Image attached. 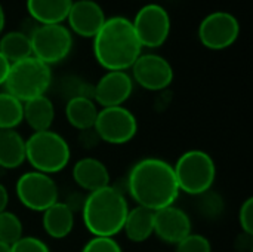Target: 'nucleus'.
Listing matches in <instances>:
<instances>
[{
	"mask_svg": "<svg viewBox=\"0 0 253 252\" xmlns=\"http://www.w3.org/2000/svg\"><path fill=\"white\" fill-rule=\"evenodd\" d=\"M191 227L190 215L175 205L154 211V235L168 245L179 244L193 233Z\"/></svg>",
	"mask_w": 253,
	"mask_h": 252,
	"instance_id": "4468645a",
	"label": "nucleus"
},
{
	"mask_svg": "<svg viewBox=\"0 0 253 252\" xmlns=\"http://www.w3.org/2000/svg\"><path fill=\"white\" fill-rule=\"evenodd\" d=\"M93 131L99 141L113 146H123L136 137L138 119L123 105L99 108L93 123Z\"/></svg>",
	"mask_w": 253,
	"mask_h": 252,
	"instance_id": "6e6552de",
	"label": "nucleus"
},
{
	"mask_svg": "<svg viewBox=\"0 0 253 252\" xmlns=\"http://www.w3.org/2000/svg\"><path fill=\"white\" fill-rule=\"evenodd\" d=\"M79 143H80V146L83 149L90 150V149H95L99 144V138H98V135L95 134V131L92 128V129L80 131V134H79Z\"/></svg>",
	"mask_w": 253,
	"mask_h": 252,
	"instance_id": "2f4dec72",
	"label": "nucleus"
},
{
	"mask_svg": "<svg viewBox=\"0 0 253 252\" xmlns=\"http://www.w3.org/2000/svg\"><path fill=\"white\" fill-rule=\"evenodd\" d=\"M71 159V149L67 140L58 132L47 129L33 132L25 140V160L33 171L58 174L67 168Z\"/></svg>",
	"mask_w": 253,
	"mask_h": 252,
	"instance_id": "20e7f679",
	"label": "nucleus"
},
{
	"mask_svg": "<svg viewBox=\"0 0 253 252\" xmlns=\"http://www.w3.org/2000/svg\"><path fill=\"white\" fill-rule=\"evenodd\" d=\"M197 211L203 218L216 221L225 212V201L219 192L211 189L197 196Z\"/></svg>",
	"mask_w": 253,
	"mask_h": 252,
	"instance_id": "393cba45",
	"label": "nucleus"
},
{
	"mask_svg": "<svg viewBox=\"0 0 253 252\" xmlns=\"http://www.w3.org/2000/svg\"><path fill=\"white\" fill-rule=\"evenodd\" d=\"M30 40L33 56L49 67L64 61L73 49V34L62 24L37 25Z\"/></svg>",
	"mask_w": 253,
	"mask_h": 252,
	"instance_id": "0eeeda50",
	"label": "nucleus"
},
{
	"mask_svg": "<svg viewBox=\"0 0 253 252\" xmlns=\"http://www.w3.org/2000/svg\"><path fill=\"white\" fill-rule=\"evenodd\" d=\"M122 232L133 244L147 242L154 235V211L138 205L129 209Z\"/></svg>",
	"mask_w": 253,
	"mask_h": 252,
	"instance_id": "aec40b11",
	"label": "nucleus"
},
{
	"mask_svg": "<svg viewBox=\"0 0 253 252\" xmlns=\"http://www.w3.org/2000/svg\"><path fill=\"white\" fill-rule=\"evenodd\" d=\"M19 203L34 212H44L59 201V189L50 175L28 171L22 174L15 184Z\"/></svg>",
	"mask_w": 253,
	"mask_h": 252,
	"instance_id": "1a4fd4ad",
	"label": "nucleus"
},
{
	"mask_svg": "<svg viewBox=\"0 0 253 252\" xmlns=\"http://www.w3.org/2000/svg\"><path fill=\"white\" fill-rule=\"evenodd\" d=\"M52 85V70L33 55L10 64L4 88L21 102L46 95Z\"/></svg>",
	"mask_w": 253,
	"mask_h": 252,
	"instance_id": "39448f33",
	"label": "nucleus"
},
{
	"mask_svg": "<svg viewBox=\"0 0 253 252\" xmlns=\"http://www.w3.org/2000/svg\"><path fill=\"white\" fill-rule=\"evenodd\" d=\"M234 247H236L237 252H253V236L242 232L237 236Z\"/></svg>",
	"mask_w": 253,
	"mask_h": 252,
	"instance_id": "72a5a7b5",
	"label": "nucleus"
},
{
	"mask_svg": "<svg viewBox=\"0 0 253 252\" xmlns=\"http://www.w3.org/2000/svg\"><path fill=\"white\" fill-rule=\"evenodd\" d=\"M42 226L52 239H65L74 229V212L61 201L42 212Z\"/></svg>",
	"mask_w": 253,
	"mask_h": 252,
	"instance_id": "a211bd4d",
	"label": "nucleus"
},
{
	"mask_svg": "<svg viewBox=\"0 0 253 252\" xmlns=\"http://www.w3.org/2000/svg\"><path fill=\"white\" fill-rule=\"evenodd\" d=\"M129 209L123 190L110 184L87 193L80 214L86 230L92 236L114 238L123 230Z\"/></svg>",
	"mask_w": 253,
	"mask_h": 252,
	"instance_id": "7ed1b4c3",
	"label": "nucleus"
},
{
	"mask_svg": "<svg viewBox=\"0 0 253 252\" xmlns=\"http://www.w3.org/2000/svg\"><path fill=\"white\" fill-rule=\"evenodd\" d=\"M9 205V192L7 189L0 183V212L6 211Z\"/></svg>",
	"mask_w": 253,
	"mask_h": 252,
	"instance_id": "c9c22d12",
	"label": "nucleus"
},
{
	"mask_svg": "<svg viewBox=\"0 0 253 252\" xmlns=\"http://www.w3.org/2000/svg\"><path fill=\"white\" fill-rule=\"evenodd\" d=\"M22 122V102L9 92H0V131L15 129Z\"/></svg>",
	"mask_w": 253,
	"mask_h": 252,
	"instance_id": "b1692460",
	"label": "nucleus"
},
{
	"mask_svg": "<svg viewBox=\"0 0 253 252\" xmlns=\"http://www.w3.org/2000/svg\"><path fill=\"white\" fill-rule=\"evenodd\" d=\"M4 24H6V15H4V9H3V6L0 3V34L4 30Z\"/></svg>",
	"mask_w": 253,
	"mask_h": 252,
	"instance_id": "e433bc0d",
	"label": "nucleus"
},
{
	"mask_svg": "<svg viewBox=\"0 0 253 252\" xmlns=\"http://www.w3.org/2000/svg\"><path fill=\"white\" fill-rule=\"evenodd\" d=\"M132 25L142 48H160L170 34L169 12L157 3L142 6L136 12Z\"/></svg>",
	"mask_w": 253,
	"mask_h": 252,
	"instance_id": "9d476101",
	"label": "nucleus"
},
{
	"mask_svg": "<svg viewBox=\"0 0 253 252\" xmlns=\"http://www.w3.org/2000/svg\"><path fill=\"white\" fill-rule=\"evenodd\" d=\"M105 13L95 0H73L67 21L70 31L80 37H95L105 22Z\"/></svg>",
	"mask_w": 253,
	"mask_h": 252,
	"instance_id": "2eb2a0df",
	"label": "nucleus"
},
{
	"mask_svg": "<svg viewBox=\"0 0 253 252\" xmlns=\"http://www.w3.org/2000/svg\"><path fill=\"white\" fill-rule=\"evenodd\" d=\"M73 0H27V10L33 21L43 24H62L70 12Z\"/></svg>",
	"mask_w": 253,
	"mask_h": 252,
	"instance_id": "6ab92c4d",
	"label": "nucleus"
},
{
	"mask_svg": "<svg viewBox=\"0 0 253 252\" xmlns=\"http://www.w3.org/2000/svg\"><path fill=\"white\" fill-rule=\"evenodd\" d=\"M22 233L24 227L18 215L7 209L0 212V242L10 247L24 236Z\"/></svg>",
	"mask_w": 253,
	"mask_h": 252,
	"instance_id": "bb28decb",
	"label": "nucleus"
},
{
	"mask_svg": "<svg viewBox=\"0 0 253 252\" xmlns=\"http://www.w3.org/2000/svg\"><path fill=\"white\" fill-rule=\"evenodd\" d=\"M82 252H123V250L114 238L92 236L82 248Z\"/></svg>",
	"mask_w": 253,
	"mask_h": 252,
	"instance_id": "c85d7f7f",
	"label": "nucleus"
},
{
	"mask_svg": "<svg viewBox=\"0 0 253 252\" xmlns=\"http://www.w3.org/2000/svg\"><path fill=\"white\" fill-rule=\"evenodd\" d=\"M240 34L239 19L224 10L212 12L199 25L200 43L212 50H222L236 43Z\"/></svg>",
	"mask_w": 253,
	"mask_h": 252,
	"instance_id": "9b49d317",
	"label": "nucleus"
},
{
	"mask_svg": "<svg viewBox=\"0 0 253 252\" xmlns=\"http://www.w3.org/2000/svg\"><path fill=\"white\" fill-rule=\"evenodd\" d=\"M133 92V80L126 71H107L93 85V101L101 108L123 105Z\"/></svg>",
	"mask_w": 253,
	"mask_h": 252,
	"instance_id": "ddd939ff",
	"label": "nucleus"
},
{
	"mask_svg": "<svg viewBox=\"0 0 253 252\" xmlns=\"http://www.w3.org/2000/svg\"><path fill=\"white\" fill-rule=\"evenodd\" d=\"M74 183L84 192L90 193L110 186V172L104 162L95 157L79 159L71 171Z\"/></svg>",
	"mask_w": 253,
	"mask_h": 252,
	"instance_id": "dca6fc26",
	"label": "nucleus"
},
{
	"mask_svg": "<svg viewBox=\"0 0 253 252\" xmlns=\"http://www.w3.org/2000/svg\"><path fill=\"white\" fill-rule=\"evenodd\" d=\"M22 120L33 129V132L47 131L55 120V105L46 95L22 102Z\"/></svg>",
	"mask_w": 253,
	"mask_h": 252,
	"instance_id": "f3484780",
	"label": "nucleus"
},
{
	"mask_svg": "<svg viewBox=\"0 0 253 252\" xmlns=\"http://www.w3.org/2000/svg\"><path fill=\"white\" fill-rule=\"evenodd\" d=\"M10 252H50L46 242L36 236H22L13 245H10Z\"/></svg>",
	"mask_w": 253,
	"mask_h": 252,
	"instance_id": "c756f323",
	"label": "nucleus"
},
{
	"mask_svg": "<svg viewBox=\"0 0 253 252\" xmlns=\"http://www.w3.org/2000/svg\"><path fill=\"white\" fill-rule=\"evenodd\" d=\"M0 53L10 64L21 61L24 58H28L33 55L31 40L25 33H22L19 30L9 31L4 36H1V39H0Z\"/></svg>",
	"mask_w": 253,
	"mask_h": 252,
	"instance_id": "5701e85b",
	"label": "nucleus"
},
{
	"mask_svg": "<svg viewBox=\"0 0 253 252\" xmlns=\"http://www.w3.org/2000/svg\"><path fill=\"white\" fill-rule=\"evenodd\" d=\"M239 224L242 232L253 236V199L248 198L239 209Z\"/></svg>",
	"mask_w": 253,
	"mask_h": 252,
	"instance_id": "7c9ffc66",
	"label": "nucleus"
},
{
	"mask_svg": "<svg viewBox=\"0 0 253 252\" xmlns=\"http://www.w3.org/2000/svg\"><path fill=\"white\" fill-rule=\"evenodd\" d=\"M130 70L132 80L147 91L163 92L173 82V68L170 62L157 53H141Z\"/></svg>",
	"mask_w": 253,
	"mask_h": 252,
	"instance_id": "f8f14e48",
	"label": "nucleus"
},
{
	"mask_svg": "<svg viewBox=\"0 0 253 252\" xmlns=\"http://www.w3.org/2000/svg\"><path fill=\"white\" fill-rule=\"evenodd\" d=\"M25 162V140L15 129L0 131V169H16Z\"/></svg>",
	"mask_w": 253,
	"mask_h": 252,
	"instance_id": "412c9836",
	"label": "nucleus"
},
{
	"mask_svg": "<svg viewBox=\"0 0 253 252\" xmlns=\"http://www.w3.org/2000/svg\"><path fill=\"white\" fill-rule=\"evenodd\" d=\"M173 172L179 192L196 198L211 190L216 180L215 160L203 150L182 153L173 165Z\"/></svg>",
	"mask_w": 253,
	"mask_h": 252,
	"instance_id": "423d86ee",
	"label": "nucleus"
},
{
	"mask_svg": "<svg viewBox=\"0 0 253 252\" xmlns=\"http://www.w3.org/2000/svg\"><path fill=\"white\" fill-rule=\"evenodd\" d=\"M175 252H212V245L209 239L199 233H190L185 239L175 245Z\"/></svg>",
	"mask_w": 253,
	"mask_h": 252,
	"instance_id": "cd10ccee",
	"label": "nucleus"
},
{
	"mask_svg": "<svg viewBox=\"0 0 253 252\" xmlns=\"http://www.w3.org/2000/svg\"><path fill=\"white\" fill-rule=\"evenodd\" d=\"M9 68H10V62L0 53V86L4 85L7 73H9Z\"/></svg>",
	"mask_w": 253,
	"mask_h": 252,
	"instance_id": "f704fd0d",
	"label": "nucleus"
},
{
	"mask_svg": "<svg viewBox=\"0 0 253 252\" xmlns=\"http://www.w3.org/2000/svg\"><path fill=\"white\" fill-rule=\"evenodd\" d=\"M59 94L62 98H65L67 101L71 98H89L93 100V85L83 80L79 76H65L61 79L59 82Z\"/></svg>",
	"mask_w": 253,
	"mask_h": 252,
	"instance_id": "a878e982",
	"label": "nucleus"
},
{
	"mask_svg": "<svg viewBox=\"0 0 253 252\" xmlns=\"http://www.w3.org/2000/svg\"><path fill=\"white\" fill-rule=\"evenodd\" d=\"M84 199H86V195H82V193H79V192H73V193H70V195L65 198V201H62V202L76 214V212H80V211H82L83 203H84Z\"/></svg>",
	"mask_w": 253,
	"mask_h": 252,
	"instance_id": "473e14b6",
	"label": "nucleus"
},
{
	"mask_svg": "<svg viewBox=\"0 0 253 252\" xmlns=\"http://www.w3.org/2000/svg\"><path fill=\"white\" fill-rule=\"evenodd\" d=\"M0 252H10V247L3 244V242H0Z\"/></svg>",
	"mask_w": 253,
	"mask_h": 252,
	"instance_id": "4c0bfd02",
	"label": "nucleus"
},
{
	"mask_svg": "<svg viewBox=\"0 0 253 252\" xmlns=\"http://www.w3.org/2000/svg\"><path fill=\"white\" fill-rule=\"evenodd\" d=\"M98 110L99 108L93 100L77 97V98H71L67 101L65 117H67V122L80 132V131L93 128Z\"/></svg>",
	"mask_w": 253,
	"mask_h": 252,
	"instance_id": "4be33fe9",
	"label": "nucleus"
},
{
	"mask_svg": "<svg viewBox=\"0 0 253 252\" xmlns=\"http://www.w3.org/2000/svg\"><path fill=\"white\" fill-rule=\"evenodd\" d=\"M142 53L132 21L125 16L107 18L93 37V55L107 71H126Z\"/></svg>",
	"mask_w": 253,
	"mask_h": 252,
	"instance_id": "f03ea898",
	"label": "nucleus"
},
{
	"mask_svg": "<svg viewBox=\"0 0 253 252\" xmlns=\"http://www.w3.org/2000/svg\"><path fill=\"white\" fill-rule=\"evenodd\" d=\"M126 192L138 206L150 211L175 205L181 193L173 165L160 157H144L133 163L126 177Z\"/></svg>",
	"mask_w": 253,
	"mask_h": 252,
	"instance_id": "f257e3e1",
	"label": "nucleus"
}]
</instances>
